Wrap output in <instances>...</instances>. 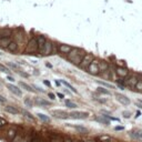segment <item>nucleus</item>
Returning <instances> with one entry per match:
<instances>
[{"label": "nucleus", "instance_id": "obj_52", "mask_svg": "<svg viewBox=\"0 0 142 142\" xmlns=\"http://www.w3.org/2000/svg\"><path fill=\"white\" fill-rule=\"evenodd\" d=\"M0 55H2V53H1V52H0Z\"/></svg>", "mask_w": 142, "mask_h": 142}, {"label": "nucleus", "instance_id": "obj_46", "mask_svg": "<svg viewBox=\"0 0 142 142\" xmlns=\"http://www.w3.org/2000/svg\"><path fill=\"white\" fill-rule=\"evenodd\" d=\"M6 101V99H5L4 97H1V95H0V102H5Z\"/></svg>", "mask_w": 142, "mask_h": 142}, {"label": "nucleus", "instance_id": "obj_33", "mask_svg": "<svg viewBox=\"0 0 142 142\" xmlns=\"http://www.w3.org/2000/svg\"><path fill=\"white\" fill-rule=\"evenodd\" d=\"M22 112V114H25V117H27L28 119H30V120H35V117L31 114V113H29L28 111H26V110H22L21 111Z\"/></svg>", "mask_w": 142, "mask_h": 142}, {"label": "nucleus", "instance_id": "obj_23", "mask_svg": "<svg viewBox=\"0 0 142 142\" xmlns=\"http://www.w3.org/2000/svg\"><path fill=\"white\" fill-rule=\"evenodd\" d=\"M74 129H76L78 132L82 133V134H87L89 132V130H88L87 128H83V126H79V125H74Z\"/></svg>", "mask_w": 142, "mask_h": 142}, {"label": "nucleus", "instance_id": "obj_27", "mask_svg": "<svg viewBox=\"0 0 142 142\" xmlns=\"http://www.w3.org/2000/svg\"><path fill=\"white\" fill-rule=\"evenodd\" d=\"M104 117V115H103ZM97 119L99 122H101V123H103V124H105V125H109L110 124V121L109 120H107V117H104V118H101V117H97L95 118Z\"/></svg>", "mask_w": 142, "mask_h": 142}, {"label": "nucleus", "instance_id": "obj_50", "mask_svg": "<svg viewBox=\"0 0 142 142\" xmlns=\"http://www.w3.org/2000/svg\"><path fill=\"white\" fill-rule=\"evenodd\" d=\"M84 142H94L93 140H87V141H84Z\"/></svg>", "mask_w": 142, "mask_h": 142}, {"label": "nucleus", "instance_id": "obj_30", "mask_svg": "<svg viewBox=\"0 0 142 142\" xmlns=\"http://www.w3.org/2000/svg\"><path fill=\"white\" fill-rule=\"evenodd\" d=\"M50 142H63L60 135H52L50 139Z\"/></svg>", "mask_w": 142, "mask_h": 142}, {"label": "nucleus", "instance_id": "obj_16", "mask_svg": "<svg viewBox=\"0 0 142 142\" xmlns=\"http://www.w3.org/2000/svg\"><path fill=\"white\" fill-rule=\"evenodd\" d=\"M7 87H8V89L10 90V91L12 92L14 94H16V95H21L22 94V92H21V90L19 89L18 87H16V86H14V84H7Z\"/></svg>", "mask_w": 142, "mask_h": 142}, {"label": "nucleus", "instance_id": "obj_1", "mask_svg": "<svg viewBox=\"0 0 142 142\" xmlns=\"http://www.w3.org/2000/svg\"><path fill=\"white\" fill-rule=\"evenodd\" d=\"M141 78H142V74H140V73H134V74H131V76H128L125 78L126 87L130 88V90H134L135 89L136 83H138V81Z\"/></svg>", "mask_w": 142, "mask_h": 142}, {"label": "nucleus", "instance_id": "obj_31", "mask_svg": "<svg viewBox=\"0 0 142 142\" xmlns=\"http://www.w3.org/2000/svg\"><path fill=\"white\" fill-rule=\"evenodd\" d=\"M61 82H62V83H63V84H64V86H66L67 88H69V89H71V91H72V92H74V93H77V90L74 89V88L72 87L70 83H68V82H67V81H64V80H61Z\"/></svg>", "mask_w": 142, "mask_h": 142}, {"label": "nucleus", "instance_id": "obj_34", "mask_svg": "<svg viewBox=\"0 0 142 142\" xmlns=\"http://www.w3.org/2000/svg\"><path fill=\"white\" fill-rule=\"evenodd\" d=\"M99 141L100 142H107V141H112V139H111L109 135H102L99 138Z\"/></svg>", "mask_w": 142, "mask_h": 142}, {"label": "nucleus", "instance_id": "obj_43", "mask_svg": "<svg viewBox=\"0 0 142 142\" xmlns=\"http://www.w3.org/2000/svg\"><path fill=\"white\" fill-rule=\"evenodd\" d=\"M49 98H50V99H52V100H55L56 99V95L53 94V93H49Z\"/></svg>", "mask_w": 142, "mask_h": 142}, {"label": "nucleus", "instance_id": "obj_15", "mask_svg": "<svg viewBox=\"0 0 142 142\" xmlns=\"http://www.w3.org/2000/svg\"><path fill=\"white\" fill-rule=\"evenodd\" d=\"M35 102H36V104L40 105V107H49V105H51L50 102L47 101V100H45V99H42V98H36Z\"/></svg>", "mask_w": 142, "mask_h": 142}, {"label": "nucleus", "instance_id": "obj_6", "mask_svg": "<svg viewBox=\"0 0 142 142\" xmlns=\"http://www.w3.org/2000/svg\"><path fill=\"white\" fill-rule=\"evenodd\" d=\"M82 51H83V50H82V49H80V48H77V47L76 48H72L70 52L67 55V59H68V61H71L72 59L76 58V57L78 56L79 53H81Z\"/></svg>", "mask_w": 142, "mask_h": 142}, {"label": "nucleus", "instance_id": "obj_8", "mask_svg": "<svg viewBox=\"0 0 142 142\" xmlns=\"http://www.w3.org/2000/svg\"><path fill=\"white\" fill-rule=\"evenodd\" d=\"M52 115L55 118H58V119H68L69 117H70V114H68L67 112H64V111L62 110H55L52 111Z\"/></svg>", "mask_w": 142, "mask_h": 142}, {"label": "nucleus", "instance_id": "obj_48", "mask_svg": "<svg viewBox=\"0 0 142 142\" xmlns=\"http://www.w3.org/2000/svg\"><path fill=\"white\" fill-rule=\"evenodd\" d=\"M115 130H123V126H117Z\"/></svg>", "mask_w": 142, "mask_h": 142}, {"label": "nucleus", "instance_id": "obj_26", "mask_svg": "<svg viewBox=\"0 0 142 142\" xmlns=\"http://www.w3.org/2000/svg\"><path fill=\"white\" fill-rule=\"evenodd\" d=\"M20 87H21V88H24L25 90H27V91H29V92H33V91H35V90L32 89V87H30L29 84L25 83V82H22V81L20 82Z\"/></svg>", "mask_w": 142, "mask_h": 142}, {"label": "nucleus", "instance_id": "obj_24", "mask_svg": "<svg viewBox=\"0 0 142 142\" xmlns=\"http://www.w3.org/2000/svg\"><path fill=\"white\" fill-rule=\"evenodd\" d=\"M16 133H17V131H16V129H10V130H8V132H7V138H9V139H14L15 136H16Z\"/></svg>", "mask_w": 142, "mask_h": 142}, {"label": "nucleus", "instance_id": "obj_44", "mask_svg": "<svg viewBox=\"0 0 142 142\" xmlns=\"http://www.w3.org/2000/svg\"><path fill=\"white\" fill-rule=\"evenodd\" d=\"M33 88H36V90H38V91H40V92H43V90H42V89H40L39 87H37V86H33Z\"/></svg>", "mask_w": 142, "mask_h": 142}, {"label": "nucleus", "instance_id": "obj_14", "mask_svg": "<svg viewBox=\"0 0 142 142\" xmlns=\"http://www.w3.org/2000/svg\"><path fill=\"white\" fill-rule=\"evenodd\" d=\"M11 35H12V31L9 28H1L0 29V39L6 37H11Z\"/></svg>", "mask_w": 142, "mask_h": 142}, {"label": "nucleus", "instance_id": "obj_19", "mask_svg": "<svg viewBox=\"0 0 142 142\" xmlns=\"http://www.w3.org/2000/svg\"><path fill=\"white\" fill-rule=\"evenodd\" d=\"M5 111L10 113V114H18V113H19V110H18L17 108L12 107V105H7V107H5Z\"/></svg>", "mask_w": 142, "mask_h": 142}, {"label": "nucleus", "instance_id": "obj_51", "mask_svg": "<svg viewBox=\"0 0 142 142\" xmlns=\"http://www.w3.org/2000/svg\"><path fill=\"white\" fill-rule=\"evenodd\" d=\"M139 102H140V103H142V99H141V100H139Z\"/></svg>", "mask_w": 142, "mask_h": 142}, {"label": "nucleus", "instance_id": "obj_18", "mask_svg": "<svg viewBox=\"0 0 142 142\" xmlns=\"http://www.w3.org/2000/svg\"><path fill=\"white\" fill-rule=\"evenodd\" d=\"M98 66H99V69H100V72H103V71H107L109 69V64H108L107 61L104 60H101L98 62Z\"/></svg>", "mask_w": 142, "mask_h": 142}, {"label": "nucleus", "instance_id": "obj_36", "mask_svg": "<svg viewBox=\"0 0 142 142\" xmlns=\"http://www.w3.org/2000/svg\"><path fill=\"white\" fill-rule=\"evenodd\" d=\"M8 66L10 67V68H12V69H15V70H19V66L16 63H12V62H8Z\"/></svg>", "mask_w": 142, "mask_h": 142}, {"label": "nucleus", "instance_id": "obj_10", "mask_svg": "<svg viewBox=\"0 0 142 142\" xmlns=\"http://www.w3.org/2000/svg\"><path fill=\"white\" fill-rule=\"evenodd\" d=\"M37 40H38V49H39L40 53H42L43 49H45V46H46V42H47V39L43 36H38Z\"/></svg>", "mask_w": 142, "mask_h": 142}, {"label": "nucleus", "instance_id": "obj_42", "mask_svg": "<svg viewBox=\"0 0 142 142\" xmlns=\"http://www.w3.org/2000/svg\"><path fill=\"white\" fill-rule=\"evenodd\" d=\"M63 142H73V141H72V139H70V138H68V136H67V138L63 139Z\"/></svg>", "mask_w": 142, "mask_h": 142}, {"label": "nucleus", "instance_id": "obj_9", "mask_svg": "<svg viewBox=\"0 0 142 142\" xmlns=\"http://www.w3.org/2000/svg\"><path fill=\"white\" fill-rule=\"evenodd\" d=\"M115 98H117V100L120 103H122V104H124V105H129L130 104V99H129L126 95L124 94H121V93H115Z\"/></svg>", "mask_w": 142, "mask_h": 142}, {"label": "nucleus", "instance_id": "obj_49", "mask_svg": "<svg viewBox=\"0 0 142 142\" xmlns=\"http://www.w3.org/2000/svg\"><path fill=\"white\" fill-rule=\"evenodd\" d=\"M136 107H139L140 109H142V103H141V104H136Z\"/></svg>", "mask_w": 142, "mask_h": 142}, {"label": "nucleus", "instance_id": "obj_3", "mask_svg": "<svg viewBox=\"0 0 142 142\" xmlns=\"http://www.w3.org/2000/svg\"><path fill=\"white\" fill-rule=\"evenodd\" d=\"M93 59H94V57L92 56L91 53H86L79 67H80L81 69H83V70H87V68L89 67V64L92 62V60H93Z\"/></svg>", "mask_w": 142, "mask_h": 142}, {"label": "nucleus", "instance_id": "obj_35", "mask_svg": "<svg viewBox=\"0 0 142 142\" xmlns=\"http://www.w3.org/2000/svg\"><path fill=\"white\" fill-rule=\"evenodd\" d=\"M25 104L27 105V107L31 108L32 105H33V102L31 101V99H30V98H26V99H25Z\"/></svg>", "mask_w": 142, "mask_h": 142}, {"label": "nucleus", "instance_id": "obj_11", "mask_svg": "<svg viewBox=\"0 0 142 142\" xmlns=\"http://www.w3.org/2000/svg\"><path fill=\"white\" fill-rule=\"evenodd\" d=\"M41 55L43 56H49V55H52V42L51 41H48L46 42V46H45V49H43L42 53Z\"/></svg>", "mask_w": 142, "mask_h": 142}, {"label": "nucleus", "instance_id": "obj_7", "mask_svg": "<svg viewBox=\"0 0 142 142\" xmlns=\"http://www.w3.org/2000/svg\"><path fill=\"white\" fill-rule=\"evenodd\" d=\"M72 47L69 45H63V43H61V45H58V52L61 53V55H68L69 52L71 51Z\"/></svg>", "mask_w": 142, "mask_h": 142}, {"label": "nucleus", "instance_id": "obj_37", "mask_svg": "<svg viewBox=\"0 0 142 142\" xmlns=\"http://www.w3.org/2000/svg\"><path fill=\"white\" fill-rule=\"evenodd\" d=\"M99 83L100 84H102L103 87H105V88H109V89H112V86H111V84H109V83H107V82H104V81H99Z\"/></svg>", "mask_w": 142, "mask_h": 142}, {"label": "nucleus", "instance_id": "obj_40", "mask_svg": "<svg viewBox=\"0 0 142 142\" xmlns=\"http://www.w3.org/2000/svg\"><path fill=\"white\" fill-rule=\"evenodd\" d=\"M5 124H6V120H4V119H0V128H1V126H4Z\"/></svg>", "mask_w": 142, "mask_h": 142}, {"label": "nucleus", "instance_id": "obj_4", "mask_svg": "<svg viewBox=\"0 0 142 142\" xmlns=\"http://www.w3.org/2000/svg\"><path fill=\"white\" fill-rule=\"evenodd\" d=\"M27 51L28 52H36V51H39L38 49V40L37 38H31L28 42L27 46Z\"/></svg>", "mask_w": 142, "mask_h": 142}, {"label": "nucleus", "instance_id": "obj_28", "mask_svg": "<svg viewBox=\"0 0 142 142\" xmlns=\"http://www.w3.org/2000/svg\"><path fill=\"white\" fill-rule=\"evenodd\" d=\"M97 91L99 92V93H101V94H107V95H110V91H109V90L105 89V87H104V88H102V87L98 88Z\"/></svg>", "mask_w": 142, "mask_h": 142}, {"label": "nucleus", "instance_id": "obj_25", "mask_svg": "<svg viewBox=\"0 0 142 142\" xmlns=\"http://www.w3.org/2000/svg\"><path fill=\"white\" fill-rule=\"evenodd\" d=\"M66 107L69 108V109H76V108H78V105H77L74 102H72L71 100H67L66 101Z\"/></svg>", "mask_w": 142, "mask_h": 142}, {"label": "nucleus", "instance_id": "obj_32", "mask_svg": "<svg viewBox=\"0 0 142 142\" xmlns=\"http://www.w3.org/2000/svg\"><path fill=\"white\" fill-rule=\"evenodd\" d=\"M117 83L120 86L121 89H124V87H126V84H125V81L124 80H122V78H120V79H118L117 80Z\"/></svg>", "mask_w": 142, "mask_h": 142}, {"label": "nucleus", "instance_id": "obj_20", "mask_svg": "<svg viewBox=\"0 0 142 142\" xmlns=\"http://www.w3.org/2000/svg\"><path fill=\"white\" fill-rule=\"evenodd\" d=\"M7 49H8L10 52H16V51L18 50V42L17 41H11V42L8 45Z\"/></svg>", "mask_w": 142, "mask_h": 142}, {"label": "nucleus", "instance_id": "obj_17", "mask_svg": "<svg viewBox=\"0 0 142 142\" xmlns=\"http://www.w3.org/2000/svg\"><path fill=\"white\" fill-rule=\"evenodd\" d=\"M11 38L10 37H6V38H2V39H0V48L1 49H5L6 48L7 49V47H8V45L10 42H11Z\"/></svg>", "mask_w": 142, "mask_h": 142}, {"label": "nucleus", "instance_id": "obj_2", "mask_svg": "<svg viewBox=\"0 0 142 142\" xmlns=\"http://www.w3.org/2000/svg\"><path fill=\"white\" fill-rule=\"evenodd\" d=\"M98 59H93L92 62L89 64V67L87 68V72L90 73L91 76H98L100 74V69H99V66H98Z\"/></svg>", "mask_w": 142, "mask_h": 142}, {"label": "nucleus", "instance_id": "obj_45", "mask_svg": "<svg viewBox=\"0 0 142 142\" xmlns=\"http://www.w3.org/2000/svg\"><path fill=\"white\" fill-rule=\"evenodd\" d=\"M43 82H45V84H46V86L50 87V82H49V81H47V80H45V81H43Z\"/></svg>", "mask_w": 142, "mask_h": 142}, {"label": "nucleus", "instance_id": "obj_22", "mask_svg": "<svg viewBox=\"0 0 142 142\" xmlns=\"http://www.w3.org/2000/svg\"><path fill=\"white\" fill-rule=\"evenodd\" d=\"M37 115H38V118H39L41 121H43V122H46V123H49V122H50V118L47 117L46 114H43V113H38Z\"/></svg>", "mask_w": 142, "mask_h": 142}, {"label": "nucleus", "instance_id": "obj_38", "mask_svg": "<svg viewBox=\"0 0 142 142\" xmlns=\"http://www.w3.org/2000/svg\"><path fill=\"white\" fill-rule=\"evenodd\" d=\"M94 100L95 101H98V102H100V103H105L107 102V100L105 99H100V98H94Z\"/></svg>", "mask_w": 142, "mask_h": 142}, {"label": "nucleus", "instance_id": "obj_5", "mask_svg": "<svg viewBox=\"0 0 142 142\" xmlns=\"http://www.w3.org/2000/svg\"><path fill=\"white\" fill-rule=\"evenodd\" d=\"M115 73H117V76L119 78H126V77L129 76V70L124 67H118L117 69H115Z\"/></svg>", "mask_w": 142, "mask_h": 142}, {"label": "nucleus", "instance_id": "obj_13", "mask_svg": "<svg viewBox=\"0 0 142 142\" xmlns=\"http://www.w3.org/2000/svg\"><path fill=\"white\" fill-rule=\"evenodd\" d=\"M89 113L88 112H71L70 113V117L73 119H86L88 118Z\"/></svg>", "mask_w": 142, "mask_h": 142}, {"label": "nucleus", "instance_id": "obj_47", "mask_svg": "<svg viewBox=\"0 0 142 142\" xmlns=\"http://www.w3.org/2000/svg\"><path fill=\"white\" fill-rule=\"evenodd\" d=\"M58 97L60 98V99H63V98H64V95H63L62 93H58Z\"/></svg>", "mask_w": 142, "mask_h": 142}, {"label": "nucleus", "instance_id": "obj_12", "mask_svg": "<svg viewBox=\"0 0 142 142\" xmlns=\"http://www.w3.org/2000/svg\"><path fill=\"white\" fill-rule=\"evenodd\" d=\"M84 55H86V53H84V51H82V52H81V53H79V55L77 56L76 58L72 59L70 62H71L72 64H74V66H78V67H79V66H80V63H81V61H82V59H83Z\"/></svg>", "mask_w": 142, "mask_h": 142}, {"label": "nucleus", "instance_id": "obj_29", "mask_svg": "<svg viewBox=\"0 0 142 142\" xmlns=\"http://www.w3.org/2000/svg\"><path fill=\"white\" fill-rule=\"evenodd\" d=\"M135 90L136 92H139V93H142V78L138 81V83H136V86H135Z\"/></svg>", "mask_w": 142, "mask_h": 142}, {"label": "nucleus", "instance_id": "obj_41", "mask_svg": "<svg viewBox=\"0 0 142 142\" xmlns=\"http://www.w3.org/2000/svg\"><path fill=\"white\" fill-rule=\"evenodd\" d=\"M122 114H123V117H125V118H130V112H126L125 111V112H123Z\"/></svg>", "mask_w": 142, "mask_h": 142}, {"label": "nucleus", "instance_id": "obj_21", "mask_svg": "<svg viewBox=\"0 0 142 142\" xmlns=\"http://www.w3.org/2000/svg\"><path fill=\"white\" fill-rule=\"evenodd\" d=\"M130 136H132V138H134V139H142V131H140V130L131 131Z\"/></svg>", "mask_w": 142, "mask_h": 142}, {"label": "nucleus", "instance_id": "obj_39", "mask_svg": "<svg viewBox=\"0 0 142 142\" xmlns=\"http://www.w3.org/2000/svg\"><path fill=\"white\" fill-rule=\"evenodd\" d=\"M0 70H1L2 72H7V73H8V72H9L8 69H7L6 67H4V66H0Z\"/></svg>", "mask_w": 142, "mask_h": 142}]
</instances>
